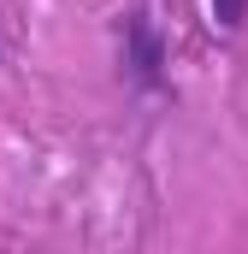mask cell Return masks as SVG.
<instances>
[{
    "label": "cell",
    "mask_w": 248,
    "mask_h": 254,
    "mask_svg": "<svg viewBox=\"0 0 248 254\" xmlns=\"http://www.w3.org/2000/svg\"><path fill=\"white\" fill-rule=\"evenodd\" d=\"M243 18H248V0H213V24L219 30H237Z\"/></svg>",
    "instance_id": "cell-1"
}]
</instances>
